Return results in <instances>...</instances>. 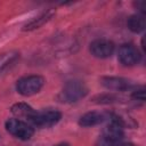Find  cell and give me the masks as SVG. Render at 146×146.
I'll list each match as a JSON object with an SVG mask.
<instances>
[{
  "label": "cell",
  "instance_id": "obj_9",
  "mask_svg": "<svg viewBox=\"0 0 146 146\" xmlns=\"http://www.w3.org/2000/svg\"><path fill=\"white\" fill-rule=\"evenodd\" d=\"M106 119V114L100 113V112H88L86 114H83L80 120H79V124L82 127H94L97 125L102 122H104Z\"/></svg>",
  "mask_w": 146,
  "mask_h": 146
},
{
  "label": "cell",
  "instance_id": "obj_16",
  "mask_svg": "<svg viewBox=\"0 0 146 146\" xmlns=\"http://www.w3.org/2000/svg\"><path fill=\"white\" fill-rule=\"evenodd\" d=\"M56 146H68V145H66V144H60V145H56Z\"/></svg>",
  "mask_w": 146,
  "mask_h": 146
},
{
  "label": "cell",
  "instance_id": "obj_1",
  "mask_svg": "<svg viewBox=\"0 0 146 146\" xmlns=\"http://www.w3.org/2000/svg\"><path fill=\"white\" fill-rule=\"evenodd\" d=\"M44 79L40 75H29L19 79L16 84L18 94L23 96H32L41 90L43 87Z\"/></svg>",
  "mask_w": 146,
  "mask_h": 146
},
{
  "label": "cell",
  "instance_id": "obj_14",
  "mask_svg": "<svg viewBox=\"0 0 146 146\" xmlns=\"http://www.w3.org/2000/svg\"><path fill=\"white\" fill-rule=\"evenodd\" d=\"M132 97L135 98V99H137V100H144L145 99V92H144V90H138V91H136L133 95H132Z\"/></svg>",
  "mask_w": 146,
  "mask_h": 146
},
{
  "label": "cell",
  "instance_id": "obj_6",
  "mask_svg": "<svg viewBox=\"0 0 146 146\" xmlns=\"http://www.w3.org/2000/svg\"><path fill=\"white\" fill-rule=\"evenodd\" d=\"M119 60L125 66H132L140 60V54L132 44H122L117 52Z\"/></svg>",
  "mask_w": 146,
  "mask_h": 146
},
{
  "label": "cell",
  "instance_id": "obj_5",
  "mask_svg": "<svg viewBox=\"0 0 146 146\" xmlns=\"http://www.w3.org/2000/svg\"><path fill=\"white\" fill-rule=\"evenodd\" d=\"M114 43L106 39H97L90 43V51L97 58L111 57L114 52Z\"/></svg>",
  "mask_w": 146,
  "mask_h": 146
},
{
  "label": "cell",
  "instance_id": "obj_2",
  "mask_svg": "<svg viewBox=\"0 0 146 146\" xmlns=\"http://www.w3.org/2000/svg\"><path fill=\"white\" fill-rule=\"evenodd\" d=\"M88 92L87 87L81 81H68L62 91V99L67 103H75L79 99L83 98Z\"/></svg>",
  "mask_w": 146,
  "mask_h": 146
},
{
  "label": "cell",
  "instance_id": "obj_15",
  "mask_svg": "<svg viewBox=\"0 0 146 146\" xmlns=\"http://www.w3.org/2000/svg\"><path fill=\"white\" fill-rule=\"evenodd\" d=\"M115 146H135V145H132L130 143H120V144H117Z\"/></svg>",
  "mask_w": 146,
  "mask_h": 146
},
{
  "label": "cell",
  "instance_id": "obj_11",
  "mask_svg": "<svg viewBox=\"0 0 146 146\" xmlns=\"http://www.w3.org/2000/svg\"><path fill=\"white\" fill-rule=\"evenodd\" d=\"M52 16H54V10H47V11L42 13L40 16H38V17L33 18L30 23H27V24L25 25L24 30L30 31V30L38 29V27H40L41 25H43L44 23H47V22H48Z\"/></svg>",
  "mask_w": 146,
  "mask_h": 146
},
{
  "label": "cell",
  "instance_id": "obj_12",
  "mask_svg": "<svg viewBox=\"0 0 146 146\" xmlns=\"http://www.w3.org/2000/svg\"><path fill=\"white\" fill-rule=\"evenodd\" d=\"M127 25L130 31L135 33H139L145 29V18L141 15H132L128 18Z\"/></svg>",
  "mask_w": 146,
  "mask_h": 146
},
{
  "label": "cell",
  "instance_id": "obj_7",
  "mask_svg": "<svg viewBox=\"0 0 146 146\" xmlns=\"http://www.w3.org/2000/svg\"><path fill=\"white\" fill-rule=\"evenodd\" d=\"M122 137H123V128L119 123L111 121V123H108L105 127L103 132V139H105L106 141L111 144H115L120 141Z\"/></svg>",
  "mask_w": 146,
  "mask_h": 146
},
{
  "label": "cell",
  "instance_id": "obj_10",
  "mask_svg": "<svg viewBox=\"0 0 146 146\" xmlns=\"http://www.w3.org/2000/svg\"><path fill=\"white\" fill-rule=\"evenodd\" d=\"M11 113L17 117H24L31 121V119L35 114V111L25 103H17L11 106Z\"/></svg>",
  "mask_w": 146,
  "mask_h": 146
},
{
  "label": "cell",
  "instance_id": "obj_8",
  "mask_svg": "<svg viewBox=\"0 0 146 146\" xmlns=\"http://www.w3.org/2000/svg\"><path fill=\"white\" fill-rule=\"evenodd\" d=\"M102 83L104 87H106L110 90H116V91H123L131 87L130 82L123 78L117 76H106L102 79Z\"/></svg>",
  "mask_w": 146,
  "mask_h": 146
},
{
  "label": "cell",
  "instance_id": "obj_3",
  "mask_svg": "<svg viewBox=\"0 0 146 146\" xmlns=\"http://www.w3.org/2000/svg\"><path fill=\"white\" fill-rule=\"evenodd\" d=\"M6 129L7 131L13 135L14 137L22 139V140H27L30 139L33 133L34 130L31 125H29L26 122L19 120V119H10L6 122Z\"/></svg>",
  "mask_w": 146,
  "mask_h": 146
},
{
  "label": "cell",
  "instance_id": "obj_13",
  "mask_svg": "<svg viewBox=\"0 0 146 146\" xmlns=\"http://www.w3.org/2000/svg\"><path fill=\"white\" fill-rule=\"evenodd\" d=\"M17 58V52L9 51L0 55V72Z\"/></svg>",
  "mask_w": 146,
  "mask_h": 146
},
{
  "label": "cell",
  "instance_id": "obj_4",
  "mask_svg": "<svg viewBox=\"0 0 146 146\" xmlns=\"http://www.w3.org/2000/svg\"><path fill=\"white\" fill-rule=\"evenodd\" d=\"M62 117L60 112L56 110H47L41 112H35L34 116L31 119V122L40 128H49L55 125Z\"/></svg>",
  "mask_w": 146,
  "mask_h": 146
}]
</instances>
